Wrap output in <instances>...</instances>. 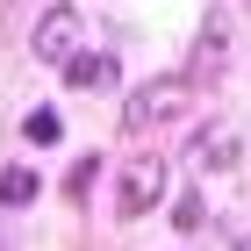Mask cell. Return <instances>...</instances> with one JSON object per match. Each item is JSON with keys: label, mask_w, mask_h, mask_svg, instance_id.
Masks as SVG:
<instances>
[{"label": "cell", "mask_w": 251, "mask_h": 251, "mask_svg": "<svg viewBox=\"0 0 251 251\" xmlns=\"http://www.w3.org/2000/svg\"><path fill=\"white\" fill-rule=\"evenodd\" d=\"M79 29H86L79 7H50V15L36 22V58H72V50H79Z\"/></svg>", "instance_id": "cell-4"}, {"label": "cell", "mask_w": 251, "mask_h": 251, "mask_svg": "<svg viewBox=\"0 0 251 251\" xmlns=\"http://www.w3.org/2000/svg\"><path fill=\"white\" fill-rule=\"evenodd\" d=\"M187 108V79H151V86H136L122 100V129H158V122H173Z\"/></svg>", "instance_id": "cell-2"}, {"label": "cell", "mask_w": 251, "mask_h": 251, "mask_svg": "<svg viewBox=\"0 0 251 251\" xmlns=\"http://www.w3.org/2000/svg\"><path fill=\"white\" fill-rule=\"evenodd\" d=\"M223 50H230V29H223V15H208V22H201V36H194L187 86H215V79H223Z\"/></svg>", "instance_id": "cell-3"}, {"label": "cell", "mask_w": 251, "mask_h": 251, "mask_svg": "<svg viewBox=\"0 0 251 251\" xmlns=\"http://www.w3.org/2000/svg\"><path fill=\"white\" fill-rule=\"evenodd\" d=\"M65 79H72V86H108V79H115V58H100V50H72V58H65Z\"/></svg>", "instance_id": "cell-6"}, {"label": "cell", "mask_w": 251, "mask_h": 251, "mask_svg": "<svg viewBox=\"0 0 251 251\" xmlns=\"http://www.w3.org/2000/svg\"><path fill=\"white\" fill-rule=\"evenodd\" d=\"M173 223H179V230H201V223H208V201H201V194H179V201H173Z\"/></svg>", "instance_id": "cell-9"}, {"label": "cell", "mask_w": 251, "mask_h": 251, "mask_svg": "<svg viewBox=\"0 0 251 251\" xmlns=\"http://www.w3.org/2000/svg\"><path fill=\"white\" fill-rule=\"evenodd\" d=\"M22 136H29V144H58V136H65L58 108H29V122H22Z\"/></svg>", "instance_id": "cell-8"}, {"label": "cell", "mask_w": 251, "mask_h": 251, "mask_svg": "<svg viewBox=\"0 0 251 251\" xmlns=\"http://www.w3.org/2000/svg\"><path fill=\"white\" fill-rule=\"evenodd\" d=\"M194 165H201V173H230V165H237V129L208 122V129L194 136Z\"/></svg>", "instance_id": "cell-5"}, {"label": "cell", "mask_w": 251, "mask_h": 251, "mask_svg": "<svg viewBox=\"0 0 251 251\" xmlns=\"http://www.w3.org/2000/svg\"><path fill=\"white\" fill-rule=\"evenodd\" d=\"M237 251H251V237H237Z\"/></svg>", "instance_id": "cell-10"}, {"label": "cell", "mask_w": 251, "mask_h": 251, "mask_svg": "<svg viewBox=\"0 0 251 251\" xmlns=\"http://www.w3.org/2000/svg\"><path fill=\"white\" fill-rule=\"evenodd\" d=\"M0 201H7V208L36 201V173H29V165H7V173H0Z\"/></svg>", "instance_id": "cell-7"}, {"label": "cell", "mask_w": 251, "mask_h": 251, "mask_svg": "<svg viewBox=\"0 0 251 251\" xmlns=\"http://www.w3.org/2000/svg\"><path fill=\"white\" fill-rule=\"evenodd\" d=\"M158 201H165V158L136 151L129 165L115 173V215H151Z\"/></svg>", "instance_id": "cell-1"}]
</instances>
